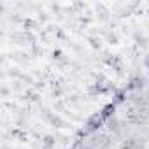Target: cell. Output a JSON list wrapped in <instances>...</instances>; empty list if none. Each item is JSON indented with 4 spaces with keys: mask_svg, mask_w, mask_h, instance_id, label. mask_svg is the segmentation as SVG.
<instances>
[{
    "mask_svg": "<svg viewBox=\"0 0 149 149\" xmlns=\"http://www.w3.org/2000/svg\"><path fill=\"white\" fill-rule=\"evenodd\" d=\"M114 112H116V104H114V102H111V104H107V105L102 109L100 116H102L104 119H109V118H112V116H114Z\"/></svg>",
    "mask_w": 149,
    "mask_h": 149,
    "instance_id": "7a4b0ae2",
    "label": "cell"
},
{
    "mask_svg": "<svg viewBox=\"0 0 149 149\" xmlns=\"http://www.w3.org/2000/svg\"><path fill=\"white\" fill-rule=\"evenodd\" d=\"M102 125H104V118H102L100 114H93V116H90V119L86 121V128H88L90 132H97V130H100Z\"/></svg>",
    "mask_w": 149,
    "mask_h": 149,
    "instance_id": "6da1fadb",
    "label": "cell"
},
{
    "mask_svg": "<svg viewBox=\"0 0 149 149\" xmlns=\"http://www.w3.org/2000/svg\"><path fill=\"white\" fill-rule=\"evenodd\" d=\"M112 98H114V104H123L126 100V93L125 91H116Z\"/></svg>",
    "mask_w": 149,
    "mask_h": 149,
    "instance_id": "3957f363",
    "label": "cell"
}]
</instances>
